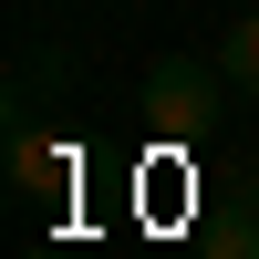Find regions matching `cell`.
Segmentation results:
<instances>
[{"instance_id":"cell-2","label":"cell","mask_w":259,"mask_h":259,"mask_svg":"<svg viewBox=\"0 0 259 259\" xmlns=\"http://www.w3.org/2000/svg\"><path fill=\"white\" fill-rule=\"evenodd\" d=\"M11 187H21V197H52V187H73V156H62V145L41 135L31 114L11 124Z\"/></svg>"},{"instance_id":"cell-1","label":"cell","mask_w":259,"mask_h":259,"mask_svg":"<svg viewBox=\"0 0 259 259\" xmlns=\"http://www.w3.org/2000/svg\"><path fill=\"white\" fill-rule=\"evenodd\" d=\"M218 104H228L218 52H166L156 73H145V124H156L166 145H197L207 124H218Z\"/></svg>"},{"instance_id":"cell-3","label":"cell","mask_w":259,"mask_h":259,"mask_svg":"<svg viewBox=\"0 0 259 259\" xmlns=\"http://www.w3.org/2000/svg\"><path fill=\"white\" fill-rule=\"evenodd\" d=\"M218 73H228V94H259V11H249V21H228V41H218Z\"/></svg>"}]
</instances>
